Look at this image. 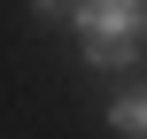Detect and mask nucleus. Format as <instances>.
Here are the masks:
<instances>
[{
  "label": "nucleus",
  "mask_w": 147,
  "mask_h": 139,
  "mask_svg": "<svg viewBox=\"0 0 147 139\" xmlns=\"http://www.w3.org/2000/svg\"><path fill=\"white\" fill-rule=\"evenodd\" d=\"M70 23H78V54H85V70H132L147 54V0H78L70 8Z\"/></svg>",
  "instance_id": "obj_1"
},
{
  "label": "nucleus",
  "mask_w": 147,
  "mask_h": 139,
  "mask_svg": "<svg viewBox=\"0 0 147 139\" xmlns=\"http://www.w3.org/2000/svg\"><path fill=\"white\" fill-rule=\"evenodd\" d=\"M109 132L116 139H147V85H132V93L109 101Z\"/></svg>",
  "instance_id": "obj_2"
},
{
  "label": "nucleus",
  "mask_w": 147,
  "mask_h": 139,
  "mask_svg": "<svg viewBox=\"0 0 147 139\" xmlns=\"http://www.w3.org/2000/svg\"><path fill=\"white\" fill-rule=\"evenodd\" d=\"M78 0H31V23H70Z\"/></svg>",
  "instance_id": "obj_3"
}]
</instances>
